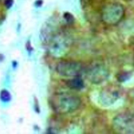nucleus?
Segmentation results:
<instances>
[{"label": "nucleus", "instance_id": "1", "mask_svg": "<svg viewBox=\"0 0 134 134\" xmlns=\"http://www.w3.org/2000/svg\"><path fill=\"white\" fill-rule=\"evenodd\" d=\"M80 99L76 96L68 94L55 95L51 100L53 109L57 113L65 114L75 111L81 105Z\"/></svg>", "mask_w": 134, "mask_h": 134}, {"label": "nucleus", "instance_id": "2", "mask_svg": "<svg viewBox=\"0 0 134 134\" xmlns=\"http://www.w3.org/2000/svg\"><path fill=\"white\" fill-rule=\"evenodd\" d=\"M125 9L122 4L119 2H110L105 5L101 12L102 22L108 26H115L123 19Z\"/></svg>", "mask_w": 134, "mask_h": 134}, {"label": "nucleus", "instance_id": "3", "mask_svg": "<svg viewBox=\"0 0 134 134\" xmlns=\"http://www.w3.org/2000/svg\"><path fill=\"white\" fill-rule=\"evenodd\" d=\"M113 129L120 134H134V116L123 113L116 116L113 122Z\"/></svg>", "mask_w": 134, "mask_h": 134}, {"label": "nucleus", "instance_id": "4", "mask_svg": "<svg viewBox=\"0 0 134 134\" xmlns=\"http://www.w3.org/2000/svg\"><path fill=\"white\" fill-rule=\"evenodd\" d=\"M83 69V66L80 63L70 61H60L56 67L57 71L60 75L74 78L79 76Z\"/></svg>", "mask_w": 134, "mask_h": 134}, {"label": "nucleus", "instance_id": "5", "mask_svg": "<svg viewBox=\"0 0 134 134\" xmlns=\"http://www.w3.org/2000/svg\"><path fill=\"white\" fill-rule=\"evenodd\" d=\"M88 72V78L95 83L102 82L108 78L109 75L108 69L102 65H96L91 68Z\"/></svg>", "mask_w": 134, "mask_h": 134}, {"label": "nucleus", "instance_id": "6", "mask_svg": "<svg viewBox=\"0 0 134 134\" xmlns=\"http://www.w3.org/2000/svg\"><path fill=\"white\" fill-rule=\"evenodd\" d=\"M69 87L72 89H80L83 86V83L82 80L79 78L78 77H75L73 79L70 80L68 82Z\"/></svg>", "mask_w": 134, "mask_h": 134}, {"label": "nucleus", "instance_id": "7", "mask_svg": "<svg viewBox=\"0 0 134 134\" xmlns=\"http://www.w3.org/2000/svg\"><path fill=\"white\" fill-rule=\"evenodd\" d=\"M12 99V96L10 92L4 89L0 92V100L4 103H8L10 102Z\"/></svg>", "mask_w": 134, "mask_h": 134}, {"label": "nucleus", "instance_id": "8", "mask_svg": "<svg viewBox=\"0 0 134 134\" xmlns=\"http://www.w3.org/2000/svg\"><path fill=\"white\" fill-rule=\"evenodd\" d=\"M63 18L69 24H72L75 21V19L74 16L72 13L69 12H66L64 13Z\"/></svg>", "mask_w": 134, "mask_h": 134}, {"label": "nucleus", "instance_id": "9", "mask_svg": "<svg viewBox=\"0 0 134 134\" xmlns=\"http://www.w3.org/2000/svg\"><path fill=\"white\" fill-rule=\"evenodd\" d=\"M43 4V2L42 0H37L35 2V6L37 7H40Z\"/></svg>", "mask_w": 134, "mask_h": 134}, {"label": "nucleus", "instance_id": "10", "mask_svg": "<svg viewBox=\"0 0 134 134\" xmlns=\"http://www.w3.org/2000/svg\"><path fill=\"white\" fill-rule=\"evenodd\" d=\"M5 4V6L6 7L8 8H10L12 5V0H6Z\"/></svg>", "mask_w": 134, "mask_h": 134}, {"label": "nucleus", "instance_id": "11", "mask_svg": "<svg viewBox=\"0 0 134 134\" xmlns=\"http://www.w3.org/2000/svg\"><path fill=\"white\" fill-rule=\"evenodd\" d=\"M82 1H83V2H86V3H87L89 4H90L91 5L94 3L95 0H82Z\"/></svg>", "mask_w": 134, "mask_h": 134}, {"label": "nucleus", "instance_id": "12", "mask_svg": "<svg viewBox=\"0 0 134 134\" xmlns=\"http://www.w3.org/2000/svg\"><path fill=\"white\" fill-rule=\"evenodd\" d=\"M18 63L17 62L15 61H14L12 63V67L13 68V69H15L17 68Z\"/></svg>", "mask_w": 134, "mask_h": 134}, {"label": "nucleus", "instance_id": "13", "mask_svg": "<svg viewBox=\"0 0 134 134\" xmlns=\"http://www.w3.org/2000/svg\"><path fill=\"white\" fill-rule=\"evenodd\" d=\"M133 115H134V114H133Z\"/></svg>", "mask_w": 134, "mask_h": 134}]
</instances>
